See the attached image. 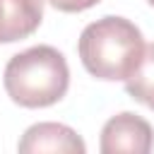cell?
<instances>
[{"label":"cell","instance_id":"277c9868","mask_svg":"<svg viewBox=\"0 0 154 154\" xmlns=\"http://www.w3.org/2000/svg\"><path fill=\"white\" fill-rule=\"evenodd\" d=\"M17 149L22 154H41V152L84 154L87 144L70 125H63V123H36V125L26 128V132L22 135Z\"/></svg>","mask_w":154,"mask_h":154},{"label":"cell","instance_id":"ba28073f","mask_svg":"<svg viewBox=\"0 0 154 154\" xmlns=\"http://www.w3.org/2000/svg\"><path fill=\"white\" fill-rule=\"evenodd\" d=\"M147 2H149V5H152V7H154V0H147Z\"/></svg>","mask_w":154,"mask_h":154},{"label":"cell","instance_id":"5b68a950","mask_svg":"<svg viewBox=\"0 0 154 154\" xmlns=\"http://www.w3.org/2000/svg\"><path fill=\"white\" fill-rule=\"evenodd\" d=\"M43 19V0H0V43L31 36Z\"/></svg>","mask_w":154,"mask_h":154},{"label":"cell","instance_id":"52a82bcc","mask_svg":"<svg viewBox=\"0 0 154 154\" xmlns=\"http://www.w3.org/2000/svg\"><path fill=\"white\" fill-rule=\"evenodd\" d=\"M48 2L60 12H84L94 5H99L101 0H48Z\"/></svg>","mask_w":154,"mask_h":154},{"label":"cell","instance_id":"7a4b0ae2","mask_svg":"<svg viewBox=\"0 0 154 154\" xmlns=\"http://www.w3.org/2000/svg\"><path fill=\"white\" fill-rule=\"evenodd\" d=\"M2 84L14 103L24 108H46L67 94L70 67L58 48L31 46L7 60Z\"/></svg>","mask_w":154,"mask_h":154},{"label":"cell","instance_id":"8992f818","mask_svg":"<svg viewBox=\"0 0 154 154\" xmlns=\"http://www.w3.org/2000/svg\"><path fill=\"white\" fill-rule=\"evenodd\" d=\"M125 91L135 101H140L154 111V43L144 46V55H142L140 65L125 79Z\"/></svg>","mask_w":154,"mask_h":154},{"label":"cell","instance_id":"6da1fadb","mask_svg":"<svg viewBox=\"0 0 154 154\" xmlns=\"http://www.w3.org/2000/svg\"><path fill=\"white\" fill-rule=\"evenodd\" d=\"M79 60L89 75L103 82L128 79L144 55L142 31L125 17H101L84 26L77 41Z\"/></svg>","mask_w":154,"mask_h":154},{"label":"cell","instance_id":"3957f363","mask_svg":"<svg viewBox=\"0 0 154 154\" xmlns=\"http://www.w3.org/2000/svg\"><path fill=\"white\" fill-rule=\"evenodd\" d=\"M154 147V130L152 125L140 118L137 113L123 111L106 120L101 128V142L99 149L103 154H147Z\"/></svg>","mask_w":154,"mask_h":154}]
</instances>
